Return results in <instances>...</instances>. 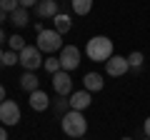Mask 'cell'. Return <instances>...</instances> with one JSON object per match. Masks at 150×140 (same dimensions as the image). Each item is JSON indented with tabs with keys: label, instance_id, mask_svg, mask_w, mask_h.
<instances>
[{
	"label": "cell",
	"instance_id": "obj_1",
	"mask_svg": "<svg viewBox=\"0 0 150 140\" xmlns=\"http://www.w3.org/2000/svg\"><path fill=\"white\" fill-rule=\"evenodd\" d=\"M85 55L88 60H93V63H108V60L112 58V40L105 38V35H95V38L88 40L85 45Z\"/></svg>",
	"mask_w": 150,
	"mask_h": 140
},
{
	"label": "cell",
	"instance_id": "obj_2",
	"mask_svg": "<svg viewBox=\"0 0 150 140\" xmlns=\"http://www.w3.org/2000/svg\"><path fill=\"white\" fill-rule=\"evenodd\" d=\"M60 120H63L60 128H63V133L68 135V138H75V140L85 138V133H88V120H85V115H83L80 110H68Z\"/></svg>",
	"mask_w": 150,
	"mask_h": 140
},
{
	"label": "cell",
	"instance_id": "obj_3",
	"mask_svg": "<svg viewBox=\"0 0 150 140\" xmlns=\"http://www.w3.org/2000/svg\"><path fill=\"white\" fill-rule=\"evenodd\" d=\"M38 50L40 53H48V55H53V53H58V50H63V35H60L58 30H40L38 33Z\"/></svg>",
	"mask_w": 150,
	"mask_h": 140
},
{
	"label": "cell",
	"instance_id": "obj_4",
	"mask_svg": "<svg viewBox=\"0 0 150 140\" xmlns=\"http://www.w3.org/2000/svg\"><path fill=\"white\" fill-rule=\"evenodd\" d=\"M18 55H20L23 70H30V73H35V70L45 63V60H43V53L38 50V45H25V48H23Z\"/></svg>",
	"mask_w": 150,
	"mask_h": 140
},
{
	"label": "cell",
	"instance_id": "obj_5",
	"mask_svg": "<svg viewBox=\"0 0 150 140\" xmlns=\"http://www.w3.org/2000/svg\"><path fill=\"white\" fill-rule=\"evenodd\" d=\"M0 123L5 125V128L20 123V105L15 100H3L0 103Z\"/></svg>",
	"mask_w": 150,
	"mask_h": 140
},
{
	"label": "cell",
	"instance_id": "obj_6",
	"mask_svg": "<svg viewBox=\"0 0 150 140\" xmlns=\"http://www.w3.org/2000/svg\"><path fill=\"white\" fill-rule=\"evenodd\" d=\"M53 90L58 93L60 98L73 95V78H70L68 70H60V73H55V75H53Z\"/></svg>",
	"mask_w": 150,
	"mask_h": 140
},
{
	"label": "cell",
	"instance_id": "obj_7",
	"mask_svg": "<svg viewBox=\"0 0 150 140\" xmlns=\"http://www.w3.org/2000/svg\"><path fill=\"white\" fill-rule=\"evenodd\" d=\"M60 65H63V70H75L78 65H80V50L75 48V45H63V50H60Z\"/></svg>",
	"mask_w": 150,
	"mask_h": 140
},
{
	"label": "cell",
	"instance_id": "obj_8",
	"mask_svg": "<svg viewBox=\"0 0 150 140\" xmlns=\"http://www.w3.org/2000/svg\"><path fill=\"white\" fill-rule=\"evenodd\" d=\"M128 70H130L128 58H123V55H112V58L105 63V73L110 78H120V75H125Z\"/></svg>",
	"mask_w": 150,
	"mask_h": 140
},
{
	"label": "cell",
	"instance_id": "obj_9",
	"mask_svg": "<svg viewBox=\"0 0 150 140\" xmlns=\"http://www.w3.org/2000/svg\"><path fill=\"white\" fill-rule=\"evenodd\" d=\"M70 110H88L90 108V103H93V93H88L85 88H83V90H75L73 95H70Z\"/></svg>",
	"mask_w": 150,
	"mask_h": 140
},
{
	"label": "cell",
	"instance_id": "obj_10",
	"mask_svg": "<svg viewBox=\"0 0 150 140\" xmlns=\"http://www.w3.org/2000/svg\"><path fill=\"white\" fill-rule=\"evenodd\" d=\"M35 13H38V18H43V20H50V18H55L58 15V0H40L35 5Z\"/></svg>",
	"mask_w": 150,
	"mask_h": 140
},
{
	"label": "cell",
	"instance_id": "obj_11",
	"mask_svg": "<svg viewBox=\"0 0 150 140\" xmlns=\"http://www.w3.org/2000/svg\"><path fill=\"white\" fill-rule=\"evenodd\" d=\"M83 88H85L88 93H100L103 88H105V78H103L100 73H85V78H83Z\"/></svg>",
	"mask_w": 150,
	"mask_h": 140
},
{
	"label": "cell",
	"instance_id": "obj_12",
	"mask_svg": "<svg viewBox=\"0 0 150 140\" xmlns=\"http://www.w3.org/2000/svg\"><path fill=\"white\" fill-rule=\"evenodd\" d=\"M30 108L35 110V113H43V110H48V108H50V98H48V93H45V90H35V93H30Z\"/></svg>",
	"mask_w": 150,
	"mask_h": 140
},
{
	"label": "cell",
	"instance_id": "obj_13",
	"mask_svg": "<svg viewBox=\"0 0 150 140\" xmlns=\"http://www.w3.org/2000/svg\"><path fill=\"white\" fill-rule=\"evenodd\" d=\"M20 88H23L25 93H35V90H40V80H38L35 73L25 70V73L20 75Z\"/></svg>",
	"mask_w": 150,
	"mask_h": 140
},
{
	"label": "cell",
	"instance_id": "obj_14",
	"mask_svg": "<svg viewBox=\"0 0 150 140\" xmlns=\"http://www.w3.org/2000/svg\"><path fill=\"white\" fill-rule=\"evenodd\" d=\"M53 23H55V30H58L60 35H65V33L73 28V20H70V15H65V13H58V15L53 18Z\"/></svg>",
	"mask_w": 150,
	"mask_h": 140
},
{
	"label": "cell",
	"instance_id": "obj_15",
	"mask_svg": "<svg viewBox=\"0 0 150 140\" xmlns=\"http://www.w3.org/2000/svg\"><path fill=\"white\" fill-rule=\"evenodd\" d=\"M10 23L15 28H25L28 23H30V18H28V8H18L15 13H10Z\"/></svg>",
	"mask_w": 150,
	"mask_h": 140
},
{
	"label": "cell",
	"instance_id": "obj_16",
	"mask_svg": "<svg viewBox=\"0 0 150 140\" xmlns=\"http://www.w3.org/2000/svg\"><path fill=\"white\" fill-rule=\"evenodd\" d=\"M70 5L75 15H88L93 10V0H70Z\"/></svg>",
	"mask_w": 150,
	"mask_h": 140
},
{
	"label": "cell",
	"instance_id": "obj_17",
	"mask_svg": "<svg viewBox=\"0 0 150 140\" xmlns=\"http://www.w3.org/2000/svg\"><path fill=\"white\" fill-rule=\"evenodd\" d=\"M143 63H145V58H143V53H140V50H133V53L128 55V65H130V70H133V73H138V70L143 68Z\"/></svg>",
	"mask_w": 150,
	"mask_h": 140
},
{
	"label": "cell",
	"instance_id": "obj_18",
	"mask_svg": "<svg viewBox=\"0 0 150 140\" xmlns=\"http://www.w3.org/2000/svg\"><path fill=\"white\" fill-rule=\"evenodd\" d=\"M43 65H45V70H48L50 75H55V73H60V70H63V65H60V58H53V55H48Z\"/></svg>",
	"mask_w": 150,
	"mask_h": 140
},
{
	"label": "cell",
	"instance_id": "obj_19",
	"mask_svg": "<svg viewBox=\"0 0 150 140\" xmlns=\"http://www.w3.org/2000/svg\"><path fill=\"white\" fill-rule=\"evenodd\" d=\"M8 45H10V50L20 53V50L25 48V38H23V35H10V38H8Z\"/></svg>",
	"mask_w": 150,
	"mask_h": 140
},
{
	"label": "cell",
	"instance_id": "obj_20",
	"mask_svg": "<svg viewBox=\"0 0 150 140\" xmlns=\"http://www.w3.org/2000/svg\"><path fill=\"white\" fill-rule=\"evenodd\" d=\"M15 63H20V55H18L15 50H5V53H3V63H0V65H8V68H10V65H15Z\"/></svg>",
	"mask_w": 150,
	"mask_h": 140
},
{
	"label": "cell",
	"instance_id": "obj_21",
	"mask_svg": "<svg viewBox=\"0 0 150 140\" xmlns=\"http://www.w3.org/2000/svg\"><path fill=\"white\" fill-rule=\"evenodd\" d=\"M18 8H20V0H0V10H5L8 15L15 13Z\"/></svg>",
	"mask_w": 150,
	"mask_h": 140
},
{
	"label": "cell",
	"instance_id": "obj_22",
	"mask_svg": "<svg viewBox=\"0 0 150 140\" xmlns=\"http://www.w3.org/2000/svg\"><path fill=\"white\" fill-rule=\"evenodd\" d=\"M40 0H20V8H35Z\"/></svg>",
	"mask_w": 150,
	"mask_h": 140
},
{
	"label": "cell",
	"instance_id": "obj_23",
	"mask_svg": "<svg viewBox=\"0 0 150 140\" xmlns=\"http://www.w3.org/2000/svg\"><path fill=\"white\" fill-rule=\"evenodd\" d=\"M143 130H145V138H150V118H145V125H143Z\"/></svg>",
	"mask_w": 150,
	"mask_h": 140
},
{
	"label": "cell",
	"instance_id": "obj_24",
	"mask_svg": "<svg viewBox=\"0 0 150 140\" xmlns=\"http://www.w3.org/2000/svg\"><path fill=\"white\" fill-rule=\"evenodd\" d=\"M0 140H8V128L5 125H0Z\"/></svg>",
	"mask_w": 150,
	"mask_h": 140
},
{
	"label": "cell",
	"instance_id": "obj_25",
	"mask_svg": "<svg viewBox=\"0 0 150 140\" xmlns=\"http://www.w3.org/2000/svg\"><path fill=\"white\" fill-rule=\"evenodd\" d=\"M5 40H8V38H5V30H3V28H0V45L5 43Z\"/></svg>",
	"mask_w": 150,
	"mask_h": 140
},
{
	"label": "cell",
	"instance_id": "obj_26",
	"mask_svg": "<svg viewBox=\"0 0 150 140\" xmlns=\"http://www.w3.org/2000/svg\"><path fill=\"white\" fill-rule=\"evenodd\" d=\"M3 100H8V98H5V88L0 85V103H3Z\"/></svg>",
	"mask_w": 150,
	"mask_h": 140
},
{
	"label": "cell",
	"instance_id": "obj_27",
	"mask_svg": "<svg viewBox=\"0 0 150 140\" xmlns=\"http://www.w3.org/2000/svg\"><path fill=\"white\" fill-rule=\"evenodd\" d=\"M5 18H10V15H8L5 10H0V23H5Z\"/></svg>",
	"mask_w": 150,
	"mask_h": 140
},
{
	"label": "cell",
	"instance_id": "obj_28",
	"mask_svg": "<svg viewBox=\"0 0 150 140\" xmlns=\"http://www.w3.org/2000/svg\"><path fill=\"white\" fill-rule=\"evenodd\" d=\"M0 63H3V50H0Z\"/></svg>",
	"mask_w": 150,
	"mask_h": 140
},
{
	"label": "cell",
	"instance_id": "obj_29",
	"mask_svg": "<svg viewBox=\"0 0 150 140\" xmlns=\"http://www.w3.org/2000/svg\"><path fill=\"white\" fill-rule=\"evenodd\" d=\"M120 140H133V138H120Z\"/></svg>",
	"mask_w": 150,
	"mask_h": 140
},
{
	"label": "cell",
	"instance_id": "obj_30",
	"mask_svg": "<svg viewBox=\"0 0 150 140\" xmlns=\"http://www.w3.org/2000/svg\"><path fill=\"white\" fill-rule=\"evenodd\" d=\"M145 140H150V138H145Z\"/></svg>",
	"mask_w": 150,
	"mask_h": 140
},
{
	"label": "cell",
	"instance_id": "obj_31",
	"mask_svg": "<svg viewBox=\"0 0 150 140\" xmlns=\"http://www.w3.org/2000/svg\"><path fill=\"white\" fill-rule=\"evenodd\" d=\"M80 140H83V138H80Z\"/></svg>",
	"mask_w": 150,
	"mask_h": 140
}]
</instances>
